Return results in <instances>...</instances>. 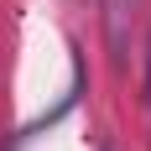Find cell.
I'll return each instance as SVG.
<instances>
[{
	"label": "cell",
	"instance_id": "6da1fadb",
	"mask_svg": "<svg viewBox=\"0 0 151 151\" xmlns=\"http://www.w3.org/2000/svg\"><path fill=\"white\" fill-rule=\"evenodd\" d=\"M136 0H104V31H109V52L125 58V26H130Z\"/></svg>",
	"mask_w": 151,
	"mask_h": 151
},
{
	"label": "cell",
	"instance_id": "7a4b0ae2",
	"mask_svg": "<svg viewBox=\"0 0 151 151\" xmlns=\"http://www.w3.org/2000/svg\"><path fill=\"white\" fill-rule=\"evenodd\" d=\"M146 104H151V58H146Z\"/></svg>",
	"mask_w": 151,
	"mask_h": 151
}]
</instances>
